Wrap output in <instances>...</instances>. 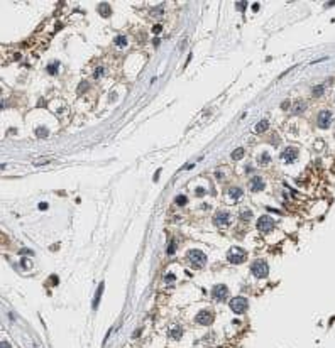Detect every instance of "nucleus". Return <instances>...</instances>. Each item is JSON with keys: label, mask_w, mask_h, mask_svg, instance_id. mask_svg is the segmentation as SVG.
<instances>
[{"label": "nucleus", "mask_w": 335, "mask_h": 348, "mask_svg": "<svg viewBox=\"0 0 335 348\" xmlns=\"http://www.w3.org/2000/svg\"><path fill=\"white\" fill-rule=\"evenodd\" d=\"M250 272H252V275H256L257 279H264L267 274H269V265H267L266 260H254L252 264H250Z\"/></svg>", "instance_id": "nucleus-1"}, {"label": "nucleus", "mask_w": 335, "mask_h": 348, "mask_svg": "<svg viewBox=\"0 0 335 348\" xmlns=\"http://www.w3.org/2000/svg\"><path fill=\"white\" fill-rule=\"evenodd\" d=\"M188 262L195 267V269H202L206 264V255L202 250H190L188 252Z\"/></svg>", "instance_id": "nucleus-2"}, {"label": "nucleus", "mask_w": 335, "mask_h": 348, "mask_svg": "<svg viewBox=\"0 0 335 348\" xmlns=\"http://www.w3.org/2000/svg\"><path fill=\"white\" fill-rule=\"evenodd\" d=\"M247 259V254H245V250L239 249V247H232V249H228L227 252V260L230 264H242Z\"/></svg>", "instance_id": "nucleus-3"}, {"label": "nucleus", "mask_w": 335, "mask_h": 348, "mask_svg": "<svg viewBox=\"0 0 335 348\" xmlns=\"http://www.w3.org/2000/svg\"><path fill=\"white\" fill-rule=\"evenodd\" d=\"M247 308H249V303H247L245 297L237 296V297H232V299H230V309H232L234 313L242 314V313L247 311Z\"/></svg>", "instance_id": "nucleus-4"}, {"label": "nucleus", "mask_w": 335, "mask_h": 348, "mask_svg": "<svg viewBox=\"0 0 335 348\" xmlns=\"http://www.w3.org/2000/svg\"><path fill=\"white\" fill-rule=\"evenodd\" d=\"M256 227H257V230H259V232H262V233H269L271 230L274 228V220L271 218L269 215H262L261 218L257 220Z\"/></svg>", "instance_id": "nucleus-5"}, {"label": "nucleus", "mask_w": 335, "mask_h": 348, "mask_svg": "<svg viewBox=\"0 0 335 348\" xmlns=\"http://www.w3.org/2000/svg\"><path fill=\"white\" fill-rule=\"evenodd\" d=\"M317 124L320 129H328L332 125V112H328V110H322V112L318 113L317 117Z\"/></svg>", "instance_id": "nucleus-6"}, {"label": "nucleus", "mask_w": 335, "mask_h": 348, "mask_svg": "<svg viewBox=\"0 0 335 348\" xmlns=\"http://www.w3.org/2000/svg\"><path fill=\"white\" fill-rule=\"evenodd\" d=\"M227 294H228V287L225 284H217V286L212 287V296H213V299H217V301H223V299L227 297Z\"/></svg>", "instance_id": "nucleus-7"}, {"label": "nucleus", "mask_w": 335, "mask_h": 348, "mask_svg": "<svg viewBox=\"0 0 335 348\" xmlns=\"http://www.w3.org/2000/svg\"><path fill=\"white\" fill-rule=\"evenodd\" d=\"M195 321H196L198 324L208 326V324H212V321H213V313H212V311H208V309H203V311H200V313L196 314Z\"/></svg>", "instance_id": "nucleus-8"}, {"label": "nucleus", "mask_w": 335, "mask_h": 348, "mask_svg": "<svg viewBox=\"0 0 335 348\" xmlns=\"http://www.w3.org/2000/svg\"><path fill=\"white\" fill-rule=\"evenodd\" d=\"M296 157H298L296 147H286V149L281 152V161H283V162L291 164V162H295V161H296Z\"/></svg>", "instance_id": "nucleus-9"}, {"label": "nucleus", "mask_w": 335, "mask_h": 348, "mask_svg": "<svg viewBox=\"0 0 335 348\" xmlns=\"http://www.w3.org/2000/svg\"><path fill=\"white\" fill-rule=\"evenodd\" d=\"M213 223L220 228L227 227V225L230 223V213H228V211H219V213L213 216Z\"/></svg>", "instance_id": "nucleus-10"}, {"label": "nucleus", "mask_w": 335, "mask_h": 348, "mask_svg": "<svg viewBox=\"0 0 335 348\" xmlns=\"http://www.w3.org/2000/svg\"><path fill=\"white\" fill-rule=\"evenodd\" d=\"M264 188H266V183H264V179H262L261 176L250 177V181H249V189H250V191L259 193V191H262Z\"/></svg>", "instance_id": "nucleus-11"}, {"label": "nucleus", "mask_w": 335, "mask_h": 348, "mask_svg": "<svg viewBox=\"0 0 335 348\" xmlns=\"http://www.w3.org/2000/svg\"><path fill=\"white\" fill-rule=\"evenodd\" d=\"M227 196L232 199V201H237V199H241L242 196H244V191H242V188H239V186H232V188L227 191Z\"/></svg>", "instance_id": "nucleus-12"}, {"label": "nucleus", "mask_w": 335, "mask_h": 348, "mask_svg": "<svg viewBox=\"0 0 335 348\" xmlns=\"http://www.w3.org/2000/svg\"><path fill=\"white\" fill-rule=\"evenodd\" d=\"M267 129H269V120H267V118H262V120L259 122L256 127H254V132H256V133H262V132H266Z\"/></svg>", "instance_id": "nucleus-13"}, {"label": "nucleus", "mask_w": 335, "mask_h": 348, "mask_svg": "<svg viewBox=\"0 0 335 348\" xmlns=\"http://www.w3.org/2000/svg\"><path fill=\"white\" fill-rule=\"evenodd\" d=\"M181 335H183V328L180 326V324H173L171 328H169V336L174 340L181 338Z\"/></svg>", "instance_id": "nucleus-14"}, {"label": "nucleus", "mask_w": 335, "mask_h": 348, "mask_svg": "<svg viewBox=\"0 0 335 348\" xmlns=\"http://www.w3.org/2000/svg\"><path fill=\"white\" fill-rule=\"evenodd\" d=\"M103 287H105V284H100L98 289H97V294H95V299H93V309H97L100 304V299H102V294H103Z\"/></svg>", "instance_id": "nucleus-15"}, {"label": "nucleus", "mask_w": 335, "mask_h": 348, "mask_svg": "<svg viewBox=\"0 0 335 348\" xmlns=\"http://www.w3.org/2000/svg\"><path fill=\"white\" fill-rule=\"evenodd\" d=\"M269 162H271V154L269 152H262L261 157H259V161H257V164L259 166H267Z\"/></svg>", "instance_id": "nucleus-16"}, {"label": "nucleus", "mask_w": 335, "mask_h": 348, "mask_svg": "<svg viewBox=\"0 0 335 348\" xmlns=\"http://www.w3.org/2000/svg\"><path fill=\"white\" fill-rule=\"evenodd\" d=\"M98 12H100V15H103V17H108L110 15V5L108 4H100L98 5Z\"/></svg>", "instance_id": "nucleus-17"}, {"label": "nucleus", "mask_w": 335, "mask_h": 348, "mask_svg": "<svg viewBox=\"0 0 335 348\" xmlns=\"http://www.w3.org/2000/svg\"><path fill=\"white\" fill-rule=\"evenodd\" d=\"M244 154H245L244 147H237L235 151L232 152V155H230V157H232L234 161H239V159H242V157H244Z\"/></svg>", "instance_id": "nucleus-18"}, {"label": "nucleus", "mask_w": 335, "mask_h": 348, "mask_svg": "<svg viewBox=\"0 0 335 348\" xmlns=\"http://www.w3.org/2000/svg\"><path fill=\"white\" fill-rule=\"evenodd\" d=\"M306 110V103L305 102H296L295 103V108H293V112L295 113H301V112H305Z\"/></svg>", "instance_id": "nucleus-19"}, {"label": "nucleus", "mask_w": 335, "mask_h": 348, "mask_svg": "<svg viewBox=\"0 0 335 348\" xmlns=\"http://www.w3.org/2000/svg\"><path fill=\"white\" fill-rule=\"evenodd\" d=\"M174 203H176L178 206H185L186 203H188V198H186L185 194H178V196L174 198Z\"/></svg>", "instance_id": "nucleus-20"}, {"label": "nucleus", "mask_w": 335, "mask_h": 348, "mask_svg": "<svg viewBox=\"0 0 335 348\" xmlns=\"http://www.w3.org/2000/svg\"><path fill=\"white\" fill-rule=\"evenodd\" d=\"M323 93H325V86H323V85L313 86V96H322Z\"/></svg>", "instance_id": "nucleus-21"}, {"label": "nucleus", "mask_w": 335, "mask_h": 348, "mask_svg": "<svg viewBox=\"0 0 335 348\" xmlns=\"http://www.w3.org/2000/svg\"><path fill=\"white\" fill-rule=\"evenodd\" d=\"M115 46L125 47V46H127V39H125L124 36H117V37H115Z\"/></svg>", "instance_id": "nucleus-22"}, {"label": "nucleus", "mask_w": 335, "mask_h": 348, "mask_svg": "<svg viewBox=\"0 0 335 348\" xmlns=\"http://www.w3.org/2000/svg\"><path fill=\"white\" fill-rule=\"evenodd\" d=\"M250 218H252V213H250V210H242V211H241V220H244V221H249Z\"/></svg>", "instance_id": "nucleus-23"}, {"label": "nucleus", "mask_w": 335, "mask_h": 348, "mask_svg": "<svg viewBox=\"0 0 335 348\" xmlns=\"http://www.w3.org/2000/svg\"><path fill=\"white\" fill-rule=\"evenodd\" d=\"M58 64H59L58 61H54V63H51V64L47 66V73H49V74H56V73H58Z\"/></svg>", "instance_id": "nucleus-24"}, {"label": "nucleus", "mask_w": 335, "mask_h": 348, "mask_svg": "<svg viewBox=\"0 0 335 348\" xmlns=\"http://www.w3.org/2000/svg\"><path fill=\"white\" fill-rule=\"evenodd\" d=\"M166 252H168V255H173V254H174V252H176V242H174V240L169 242V245H168V250H166Z\"/></svg>", "instance_id": "nucleus-25"}, {"label": "nucleus", "mask_w": 335, "mask_h": 348, "mask_svg": "<svg viewBox=\"0 0 335 348\" xmlns=\"http://www.w3.org/2000/svg\"><path fill=\"white\" fill-rule=\"evenodd\" d=\"M103 73H105V68L103 66H97V69L93 71V78H102Z\"/></svg>", "instance_id": "nucleus-26"}, {"label": "nucleus", "mask_w": 335, "mask_h": 348, "mask_svg": "<svg viewBox=\"0 0 335 348\" xmlns=\"http://www.w3.org/2000/svg\"><path fill=\"white\" fill-rule=\"evenodd\" d=\"M36 133H37V137H47V135H49V132H47L46 127H41V129H37V130H36Z\"/></svg>", "instance_id": "nucleus-27"}, {"label": "nucleus", "mask_w": 335, "mask_h": 348, "mask_svg": "<svg viewBox=\"0 0 335 348\" xmlns=\"http://www.w3.org/2000/svg\"><path fill=\"white\" fill-rule=\"evenodd\" d=\"M164 281H166V284H173L174 281H176V275L169 272V274H166V275H164Z\"/></svg>", "instance_id": "nucleus-28"}, {"label": "nucleus", "mask_w": 335, "mask_h": 348, "mask_svg": "<svg viewBox=\"0 0 335 348\" xmlns=\"http://www.w3.org/2000/svg\"><path fill=\"white\" fill-rule=\"evenodd\" d=\"M22 267H24V269H30V267H32V264H30L29 262V260H27V259H22Z\"/></svg>", "instance_id": "nucleus-29"}, {"label": "nucleus", "mask_w": 335, "mask_h": 348, "mask_svg": "<svg viewBox=\"0 0 335 348\" xmlns=\"http://www.w3.org/2000/svg\"><path fill=\"white\" fill-rule=\"evenodd\" d=\"M159 14H163V7H156V9L151 12V15H159Z\"/></svg>", "instance_id": "nucleus-30"}, {"label": "nucleus", "mask_w": 335, "mask_h": 348, "mask_svg": "<svg viewBox=\"0 0 335 348\" xmlns=\"http://www.w3.org/2000/svg\"><path fill=\"white\" fill-rule=\"evenodd\" d=\"M281 108H283V110H288V108H289V102H288V100L281 103Z\"/></svg>", "instance_id": "nucleus-31"}, {"label": "nucleus", "mask_w": 335, "mask_h": 348, "mask_svg": "<svg viewBox=\"0 0 335 348\" xmlns=\"http://www.w3.org/2000/svg\"><path fill=\"white\" fill-rule=\"evenodd\" d=\"M196 194H198V196H200V194H202V196H203V194H205V189L198 188V189H196Z\"/></svg>", "instance_id": "nucleus-32"}, {"label": "nucleus", "mask_w": 335, "mask_h": 348, "mask_svg": "<svg viewBox=\"0 0 335 348\" xmlns=\"http://www.w3.org/2000/svg\"><path fill=\"white\" fill-rule=\"evenodd\" d=\"M2 348H10V345H9V343H7V341H5V340H4V341H2Z\"/></svg>", "instance_id": "nucleus-33"}, {"label": "nucleus", "mask_w": 335, "mask_h": 348, "mask_svg": "<svg viewBox=\"0 0 335 348\" xmlns=\"http://www.w3.org/2000/svg\"><path fill=\"white\" fill-rule=\"evenodd\" d=\"M237 7H239V9H244V7H245V2H242V4L239 2V4H237Z\"/></svg>", "instance_id": "nucleus-34"}, {"label": "nucleus", "mask_w": 335, "mask_h": 348, "mask_svg": "<svg viewBox=\"0 0 335 348\" xmlns=\"http://www.w3.org/2000/svg\"><path fill=\"white\" fill-rule=\"evenodd\" d=\"M39 208H41V210H46L47 205H46V203H41V205H39Z\"/></svg>", "instance_id": "nucleus-35"}, {"label": "nucleus", "mask_w": 335, "mask_h": 348, "mask_svg": "<svg viewBox=\"0 0 335 348\" xmlns=\"http://www.w3.org/2000/svg\"><path fill=\"white\" fill-rule=\"evenodd\" d=\"M257 9H259V4H254V5H252V10H254V12H256V10H257Z\"/></svg>", "instance_id": "nucleus-36"}]
</instances>
